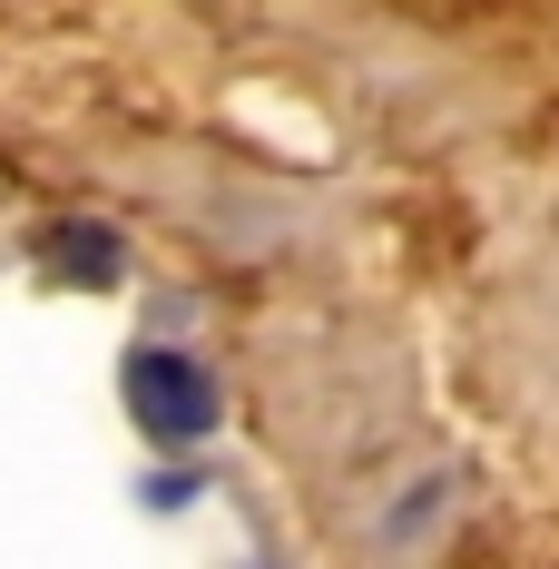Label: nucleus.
Returning a JSON list of instances; mask_svg holds the SVG:
<instances>
[{
  "label": "nucleus",
  "mask_w": 559,
  "mask_h": 569,
  "mask_svg": "<svg viewBox=\"0 0 559 569\" xmlns=\"http://www.w3.org/2000/svg\"><path fill=\"white\" fill-rule=\"evenodd\" d=\"M118 393H128L148 442H207L217 432V373L197 353H177V343H138L118 363Z\"/></svg>",
  "instance_id": "f257e3e1"
},
{
  "label": "nucleus",
  "mask_w": 559,
  "mask_h": 569,
  "mask_svg": "<svg viewBox=\"0 0 559 569\" xmlns=\"http://www.w3.org/2000/svg\"><path fill=\"white\" fill-rule=\"evenodd\" d=\"M50 266H59L69 284H118V236L79 217V227H59V236H50Z\"/></svg>",
  "instance_id": "f03ea898"
}]
</instances>
